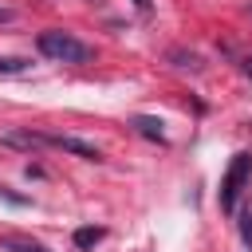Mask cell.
<instances>
[{
    "mask_svg": "<svg viewBox=\"0 0 252 252\" xmlns=\"http://www.w3.org/2000/svg\"><path fill=\"white\" fill-rule=\"evenodd\" d=\"M35 47H39V55H47V59H55V63H91V59H94V47H91V43H83L79 35L59 32V28L39 32Z\"/></svg>",
    "mask_w": 252,
    "mask_h": 252,
    "instance_id": "1",
    "label": "cell"
},
{
    "mask_svg": "<svg viewBox=\"0 0 252 252\" xmlns=\"http://www.w3.org/2000/svg\"><path fill=\"white\" fill-rule=\"evenodd\" d=\"M248 181H252V154H236V158L228 161L224 177H220V209H224V213H236L240 193L248 189Z\"/></svg>",
    "mask_w": 252,
    "mask_h": 252,
    "instance_id": "2",
    "label": "cell"
},
{
    "mask_svg": "<svg viewBox=\"0 0 252 252\" xmlns=\"http://www.w3.org/2000/svg\"><path fill=\"white\" fill-rule=\"evenodd\" d=\"M43 146L63 150V154H75V158H83V161H102V150H98V146H91V142H83V138H71V134H43Z\"/></svg>",
    "mask_w": 252,
    "mask_h": 252,
    "instance_id": "3",
    "label": "cell"
},
{
    "mask_svg": "<svg viewBox=\"0 0 252 252\" xmlns=\"http://www.w3.org/2000/svg\"><path fill=\"white\" fill-rule=\"evenodd\" d=\"M0 248H4V252H51L47 244H39V240H32V236H20V232H4V236H0Z\"/></svg>",
    "mask_w": 252,
    "mask_h": 252,
    "instance_id": "4",
    "label": "cell"
},
{
    "mask_svg": "<svg viewBox=\"0 0 252 252\" xmlns=\"http://www.w3.org/2000/svg\"><path fill=\"white\" fill-rule=\"evenodd\" d=\"M130 126H134L142 138H150V142H165V134H161V122H158V118H150V114H138Z\"/></svg>",
    "mask_w": 252,
    "mask_h": 252,
    "instance_id": "5",
    "label": "cell"
},
{
    "mask_svg": "<svg viewBox=\"0 0 252 252\" xmlns=\"http://www.w3.org/2000/svg\"><path fill=\"white\" fill-rule=\"evenodd\" d=\"M102 236H106V228H91V224H87V228H75V244H79V248H94Z\"/></svg>",
    "mask_w": 252,
    "mask_h": 252,
    "instance_id": "6",
    "label": "cell"
},
{
    "mask_svg": "<svg viewBox=\"0 0 252 252\" xmlns=\"http://www.w3.org/2000/svg\"><path fill=\"white\" fill-rule=\"evenodd\" d=\"M32 63L20 59V55H0V75H24Z\"/></svg>",
    "mask_w": 252,
    "mask_h": 252,
    "instance_id": "7",
    "label": "cell"
},
{
    "mask_svg": "<svg viewBox=\"0 0 252 252\" xmlns=\"http://www.w3.org/2000/svg\"><path fill=\"white\" fill-rule=\"evenodd\" d=\"M240 236H244V240L252 244V205H248V209L240 213Z\"/></svg>",
    "mask_w": 252,
    "mask_h": 252,
    "instance_id": "8",
    "label": "cell"
},
{
    "mask_svg": "<svg viewBox=\"0 0 252 252\" xmlns=\"http://www.w3.org/2000/svg\"><path fill=\"white\" fill-rule=\"evenodd\" d=\"M0 197H4V201H12V205H28V197H24V193H12L8 185H0Z\"/></svg>",
    "mask_w": 252,
    "mask_h": 252,
    "instance_id": "9",
    "label": "cell"
},
{
    "mask_svg": "<svg viewBox=\"0 0 252 252\" xmlns=\"http://www.w3.org/2000/svg\"><path fill=\"white\" fill-rule=\"evenodd\" d=\"M240 71H244V75L252 79V55H244V59H240Z\"/></svg>",
    "mask_w": 252,
    "mask_h": 252,
    "instance_id": "10",
    "label": "cell"
},
{
    "mask_svg": "<svg viewBox=\"0 0 252 252\" xmlns=\"http://www.w3.org/2000/svg\"><path fill=\"white\" fill-rule=\"evenodd\" d=\"M134 8L138 12H150V0H134Z\"/></svg>",
    "mask_w": 252,
    "mask_h": 252,
    "instance_id": "11",
    "label": "cell"
},
{
    "mask_svg": "<svg viewBox=\"0 0 252 252\" xmlns=\"http://www.w3.org/2000/svg\"><path fill=\"white\" fill-rule=\"evenodd\" d=\"M248 16H252V0H248Z\"/></svg>",
    "mask_w": 252,
    "mask_h": 252,
    "instance_id": "12",
    "label": "cell"
}]
</instances>
